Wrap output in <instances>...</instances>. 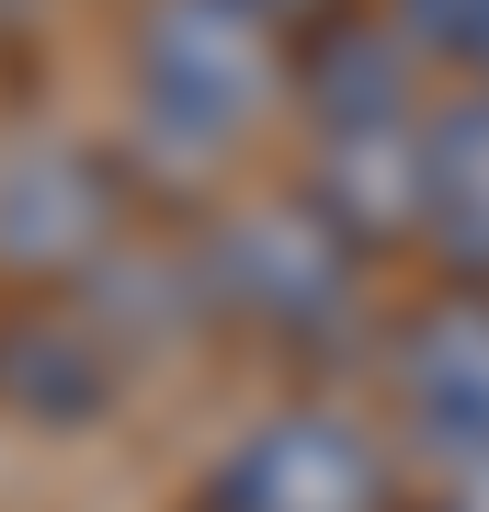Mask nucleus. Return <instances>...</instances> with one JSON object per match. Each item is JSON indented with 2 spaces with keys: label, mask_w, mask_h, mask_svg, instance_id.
<instances>
[{
  "label": "nucleus",
  "mask_w": 489,
  "mask_h": 512,
  "mask_svg": "<svg viewBox=\"0 0 489 512\" xmlns=\"http://www.w3.org/2000/svg\"><path fill=\"white\" fill-rule=\"evenodd\" d=\"M126 80H137V126L205 171L262 126L273 80H285V23L251 0H148Z\"/></svg>",
  "instance_id": "f257e3e1"
},
{
  "label": "nucleus",
  "mask_w": 489,
  "mask_h": 512,
  "mask_svg": "<svg viewBox=\"0 0 489 512\" xmlns=\"http://www.w3.org/2000/svg\"><path fill=\"white\" fill-rule=\"evenodd\" d=\"M205 285H217L251 330L296 342V353L353 342V319H364V251L319 217V205H262V217L217 228V262H205Z\"/></svg>",
  "instance_id": "f03ea898"
},
{
  "label": "nucleus",
  "mask_w": 489,
  "mask_h": 512,
  "mask_svg": "<svg viewBox=\"0 0 489 512\" xmlns=\"http://www.w3.org/2000/svg\"><path fill=\"white\" fill-rule=\"evenodd\" d=\"M205 512H399V467L353 410H262L251 433L217 456Z\"/></svg>",
  "instance_id": "7ed1b4c3"
},
{
  "label": "nucleus",
  "mask_w": 489,
  "mask_h": 512,
  "mask_svg": "<svg viewBox=\"0 0 489 512\" xmlns=\"http://www.w3.org/2000/svg\"><path fill=\"white\" fill-rule=\"evenodd\" d=\"M387 399H399L421 467H489V296H433L387 342Z\"/></svg>",
  "instance_id": "20e7f679"
},
{
  "label": "nucleus",
  "mask_w": 489,
  "mask_h": 512,
  "mask_svg": "<svg viewBox=\"0 0 489 512\" xmlns=\"http://www.w3.org/2000/svg\"><path fill=\"white\" fill-rule=\"evenodd\" d=\"M0 251L23 274H91L114 251V217H103V160L69 137H35L0 160Z\"/></svg>",
  "instance_id": "39448f33"
},
{
  "label": "nucleus",
  "mask_w": 489,
  "mask_h": 512,
  "mask_svg": "<svg viewBox=\"0 0 489 512\" xmlns=\"http://www.w3.org/2000/svg\"><path fill=\"white\" fill-rule=\"evenodd\" d=\"M421 251L489 296V92H433L421 114Z\"/></svg>",
  "instance_id": "423d86ee"
},
{
  "label": "nucleus",
  "mask_w": 489,
  "mask_h": 512,
  "mask_svg": "<svg viewBox=\"0 0 489 512\" xmlns=\"http://www.w3.org/2000/svg\"><path fill=\"white\" fill-rule=\"evenodd\" d=\"M251 12H273V23H342L353 0H251Z\"/></svg>",
  "instance_id": "0eeeda50"
}]
</instances>
